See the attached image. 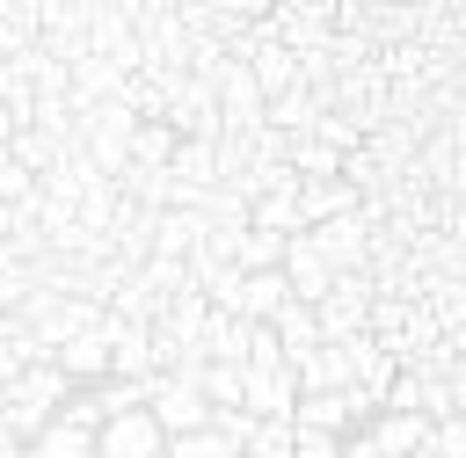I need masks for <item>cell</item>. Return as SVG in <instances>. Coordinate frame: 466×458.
Returning a JSON list of instances; mask_svg holds the SVG:
<instances>
[{
    "instance_id": "6da1fadb",
    "label": "cell",
    "mask_w": 466,
    "mask_h": 458,
    "mask_svg": "<svg viewBox=\"0 0 466 458\" xmlns=\"http://www.w3.org/2000/svg\"><path fill=\"white\" fill-rule=\"evenodd\" d=\"M153 422L167 429V443H175V436H197V429H211V400H204V385H197V378H175V371H160V385H153Z\"/></svg>"
},
{
    "instance_id": "7a4b0ae2",
    "label": "cell",
    "mask_w": 466,
    "mask_h": 458,
    "mask_svg": "<svg viewBox=\"0 0 466 458\" xmlns=\"http://www.w3.org/2000/svg\"><path fill=\"white\" fill-rule=\"evenodd\" d=\"M313 240H320V254L335 262V276H350V269H371V225H364V211H350V218H328V225H313Z\"/></svg>"
},
{
    "instance_id": "3957f363",
    "label": "cell",
    "mask_w": 466,
    "mask_h": 458,
    "mask_svg": "<svg viewBox=\"0 0 466 458\" xmlns=\"http://www.w3.org/2000/svg\"><path fill=\"white\" fill-rule=\"evenodd\" d=\"M160 451H167V429L153 422V407L102 422V443H95V458H160Z\"/></svg>"
},
{
    "instance_id": "277c9868",
    "label": "cell",
    "mask_w": 466,
    "mask_h": 458,
    "mask_svg": "<svg viewBox=\"0 0 466 458\" xmlns=\"http://www.w3.org/2000/svg\"><path fill=\"white\" fill-rule=\"evenodd\" d=\"M284 276H291V298H306V305H320V298L335 291V262L320 254L313 233H299V240L284 247Z\"/></svg>"
},
{
    "instance_id": "5b68a950",
    "label": "cell",
    "mask_w": 466,
    "mask_h": 458,
    "mask_svg": "<svg viewBox=\"0 0 466 458\" xmlns=\"http://www.w3.org/2000/svg\"><path fill=\"white\" fill-rule=\"evenodd\" d=\"M109 356H116V342H109V313H102L87 334H73V342L58 349V371H66V378H109Z\"/></svg>"
},
{
    "instance_id": "8992f818",
    "label": "cell",
    "mask_w": 466,
    "mask_h": 458,
    "mask_svg": "<svg viewBox=\"0 0 466 458\" xmlns=\"http://www.w3.org/2000/svg\"><path fill=\"white\" fill-rule=\"evenodd\" d=\"M204 240H211L204 211H160V225H153V254H167V262H197Z\"/></svg>"
},
{
    "instance_id": "52a82bcc",
    "label": "cell",
    "mask_w": 466,
    "mask_h": 458,
    "mask_svg": "<svg viewBox=\"0 0 466 458\" xmlns=\"http://www.w3.org/2000/svg\"><path fill=\"white\" fill-rule=\"evenodd\" d=\"M269 327H277V342H284V356H291V363H299V356H313V349L328 342V334H320V305H306V298H291Z\"/></svg>"
},
{
    "instance_id": "ba28073f",
    "label": "cell",
    "mask_w": 466,
    "mask_h": 458,
    "mask_svg": "<svg viewBox=\"0 0 466 458\" xmlns=\"http://www.w3.org/2000/svg\"><path fill=\"white\" fill-rule=\"evenodd\" d=\"M371 436H379V451H386V458H415V451H430L437 422H430V414H379V422H371Z\"/></svg>"
},
{
    "instance_id": "9c48e42d",
    "label": "cell",
    "mask_w": 466,
    "mask_h": 458,
    "mask_svg": "<svg viewBox=\"0 0 466 458\" xmlns=\"http://www.w3.org/2000/svg\"><path fill=\"white\" fill-rule=\"evenodd\" d=\"M284 305H291V276H284V269H262V276L240 284V320H262V327H269Z\"/></svg>"
},
{
    "instance_id": "30bf717a",
    "label": "cell",
    "mask_w": 466,
    "mask_h": 458,
    "mask_svg": "<svg viewBox=\"0 0 466 458\" xmlns=\"http://www.w3.org/2000/svg\"><path fill=\"white\" fill-rule=\"evenodd\" d=\"M342 160H350V153H335L320 131L291 138V174H299V182H335V174H342Z\"/></svg>"
},
{
    "instance_id": "8fae6325",
    "label": "cell",
    "mask_w": 466,
    "mask_h": 458,
    "mask_svg": "<svg viewBox=\"0 0 466 458\" xmlns=\"http://www.w3.org/2000/svg\"><path fill=\"white\" fill-rule=\"evenodd\" d=\"M299 429H328V436H342L350 422H357V407H350V393H299V414H291Z\"/></svg>"
},
{
    "instance_id": "7c38bea8",
    "label": "cell",
    "mask_w": 466,
    "mask_h": 458,
    "mask_svg": "<svg viewBox=\"0 0 466 458\" xmlns=\"http://www.w3.org/2000/svg\"><path fill=\"white\" fill-rule=\"evenodd\" d=\"M0 102H7L22 124L36 116V51H29V58H0Z\"/></svg>"
},
{
    "instance_id": "4fadbf2b",
    "label": "cell",
    "mask_w": 466,
    "mask_h": 458,
    "mask_svg": "<svg viewBox=\"0 0 466 458\" xmlns=\"http://www.w3.org/2000/svg\"><path fill=\"white\" fill-rule=\"evenodd\" d=\"M284 247H291L284 233H262V225H248V233H240V247H233V262H240L248 276H262V269H284Z\"/></svg>"
},
{
    "instance_id": "5bb4252c",
    "label": "cell",
    "mask_w": 466,
    "mask_h": 458,
    "mask_svg": "<svg viewBox=\"0 0 466 458\" xmlns=\"http://www.w3.org/2000/svg\"><path fill=\"white\" fill-rule=\"evenodd\" d=\"M153 385H160V378H109L95 400H102V414L116 422V414H146V407H153Z\"/></svg>"
},
{
    "instance_id": "9a60e30c",
    "label": "cell",
    "mask_w": 466,
    "mask_h": 458,
    "mask_svg": "<svg viewBox=\"0 0 466 458\" xmlns=\"http://www.w3.org/2000/svg\"><path fill=\"white\" fill-rule=\"evenodd\" d=\"M36 291V262H22L15 247H0V313H22Z\"/></svg>"
},
{
    "instance_id": "2e32d148",
    "label": "cell",
    "mask_w": 466,
    "mask_h": 458,
    "mask_svg": "<svg viewBox=\"0 0 466 458\" xmlns=\"http://www.w3.org/2000/svg\"><path fill=\"white\" fill-rule=\"evenodd\" d=\"M175 131L167 124H138V138H131V167H175Z\"/></svg>"
},
{
    "instance_id": "e0dca14e",
    "label": "cell",
    "mask_w": 466,
    "mask_h": 458,
    "mask_svg": "<svg viewBox=\"0 0 466 458\" xmlns=\"http://www.w3.org/2000/svg\"><path fill=\"white\" fill-rule=\"evenodd\" d=\"M204 400L211 407H248V371L240 363H211L204 371Z\"/></svg>"
},
{
    "instance_id": "ac0fdd59",
    "label": "cell",
    "mask_w": 466,
    "mask_h": 458,
    "mask_svg": "<svg viewBox=\"0 0 466 458\" xmlns=\"http://www.w3.org/2000/svg\"><path fill=\"white\" fill-rule=\"evenodd\" d=\"M248 458H299V422H262Z\"/></svg>"
},
{
    "instance_id": "d6986e66",
    "label": "cell",
    "mask_w": 466,
    "mask_h": 458,
    "mask_svg": "<svg viewBox=\"0 0 466 458\" xmlns=\"http://www.w3.org/2000/svg\"><path fill=\"white\" fill-rule=\"evenodd\" d=\"M36 196V174L15 160V145H0V204H29Z\"/></svg>"
},
{
    "instance_id": "ffe728a7",
    "label": "cell",
    "mask_w": 466,
    "mask_h": 458,
    "mask_svg": "<svg viewBox=\"0 0 466 458\" xmlns=\"http://www.w3.org/2000/svg\"><path fill=\"white\" fill-rule=\"evenodd\" d=\"M167 458H248V451H233L218 429H197V436H175V443H167Z\"/></svg>"
},
{
    "instance_id": "44dd1931",
    "label": "cell",
    "mask_w": 466,
    "mask_h": 458,
    "mask_svg": "<svg viewBox=\"0 0 466 458\" xmlns=\"http://www.w3.org/2000/svg\"><path fill=\"white\" fill-rule=\"evenodd\" d=\"M211 429H218V436H226V443H233V451H248V443H255V429H262V422H255V414H248V407H211Z\"/></svg>"
},
{
    "instance_id": "7402d4cb",
    "label": "cell",
    "mask_w": 466,
    "mask_h": 458,
    "mask_svg": "<svg viewBox=\"0 0 466 458\" xmlns=\"http://www.w3.org/2000/svg\"><path fill=\"white\" fill-rule=\"evenodd\" d=\"M422 385H430L422 371H400L393 393H386V414H422Z\"/></svg>"
},
{
    "instance_id": "603a6c76",
    "label": "cell",
    "mask_w": 466,
    "mask_h": 458,
    "mask_svg": "<svg viewBox=\"0 0 466 458\" xmlns=\"http://www.w3.org/2000/svg\"><path fill=\"white\" fill-rule=\"evenodd\" d=\"M299 458H342V436H328V429H299Z\"/></svg>"
},
{
    "instance_id": "cb8c5ba5",
    "label": "cell",
    "mask_w": 466,
    "mask_h": 458,
    "mask_svg": "<svg viewBox=\"0 0 466 458\" xmlns=\"http://www.w3.org/2000/svg\"><path fill=\"white\" fill-rule=\"evenodd\" d=\"M15 131H22V116H15L7 102H0V145H15Z\"/></svg>"
},
{
    "instance_id": "d4e9b609",
    "label": "cell",
    "mask_w": 466,
    "mask_h": 458,
    "mask_svg": "<svg viewBox=\"0 0 466 458\" xmlns=\"http://www.w3.org/2000/svg\"><path fill=\"white\" fill-rule=\"evenodd\" d=\"M0 458H29V443H22L15 429H0Z\"/></svg>"
},
{
    "instance_id": "484cf974",
    "label": "cell",
    "mask_w": 466,
    "mask_h": 458,
    "mask_svg": "<svg viewBox=\"0 0 466 458\" xmlns=\"http://www.w3.org/2000/svg\"><path fill=\"white\" fill-rule=\"evenodd\" d=\"M415 458H444V451H437V443H430V451H415Z\"/></svg>"
},
{
    "instance_id": "4316f807",
    "label": "cell",
    "mask_w": 466,
    "mask_h": 458,
    "mask_svg": "<svg viewBox=\"0 0 466 458\" xmlns=\"http://www.w3.org/2000/svg\"><path fill=\"white\" fill-rule=\"evenodd\" d=\"M160 458H167V451H160Z\"/></svg>"
}]
</instances>
